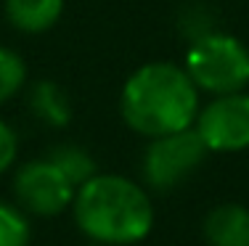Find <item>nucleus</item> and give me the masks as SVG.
Masks as SVG:
<instances>
[{
    "mask_svg": "<svg viewBox=\"0 0 249 246\" xmlns=\"http://www.w3.org/2000/svg\"><path fill=\"white\" fill-rule=\"evenodd\" d=\"M122 119L146 138L186 130L199 114V87L186 69L151 61L127 77L120 96Z\"/></svg>",
    "mask_w": 249,
    "mask_h": 246,
    "instance_id": "obj_1",
    "label": "nucleus"
},
{
    "mask_svg": "<svg viewBox=\"0 0 249 246\" xmlns=\"http://www.w3.org/2000/svg\"><path fill=\"white\" fill-rule=\"evenodd\" d=\"M77 225L104 244H135L149 236L154 209L143 188L120 175H96L74 193Z\"/></svg>",
    "mask_w": 249,
    "mask_h": 246,
    "instance_id": "obj_2",
    "label": "nucleus"
},
{
    "mask_svg": "<svg viewBox=\"0 0 249 246\" xmlns=\"http://www.w3.org/2000/svg\"><path fill=\"white\" fill-rule=\"evenodd\" d=\"M188 77L212 96L239 93L249 85V48L225 32H204L186 53Z\"/></svg>",
    "mask_w": 249,
    "mask_h": 246,
    "instance_id": "obj_3",
    "label": "nucleus"
},
{
    "mask_svg": "<svg viewBox=\"0 0 249 246\" xmlns=\"http://www.w3.org/2000/svg\"><path fill=\"white\" fill-rule=\"evenodd\" d=\"M207 146L196 127H186L178 132H167V135L151 138V146L146 148L143 156V178L151 188L167 191L175 188L178 183L196 172V167L204 162Z\"/></svg>",
    "mask_w": 249,
    "mask_h": 246,
    "instance_id": "obj_4",
    "label": "nucleus"
},
{
    "mask_svg": "<svg viewBox=\"0 0 249 246\" xmlns=\"http://www.w3.org/2000/svg\"><path fill=\"white\" fill-rule=\"evenodd\" d=\"M196 132L210 151H244L249 146V93L215 96L196 114Z\"/></svg>",
    "mask_w": 249,
    "mask_h": 246,
    "instance_id": "obj_5",
    "label": "nucleus"
},
{
    "mask_svg": "<svg viewBox=\"0 0 249 246\" xmlns=\"http://www.w3.org/2000/svg\"><path fill=\"white\" fill-rule=\"evenodd\" d=\"M16 198L21 207L40 217H53L61 209H67L74 201L77 188L69 183V178L53 164L48 156L37 162H27L16 172L14 180Z\"/></svg>",
    "mask_w": 249,
    "mask_h": 246,
    "instance_id": "obj_6",
    "label": "nucleus"
},
{
    "mask_svg": "<svg viewBox=\"0 0 249 246\" xmlns=\"http://www.w3.org/2000/svg\"><path fill=\"white\" fill-rule=\"evenodd\" d=\"M204 236L212 246H249V209L220 204L204 220Z\"/></svg>",
    "mask_w": 249,
    "mask_h": 246,
    "instance_id": "obj_7",
    "label": "nucleus"
},
{
    "mask_svg": "<svg viewBox=\"0 0 249 246\" xmlns=\"http://www.w3.org/2000/svg\"><path fill=\"white\" fill-rule=\"evenodd\" d=\"M64 0H5V16L11 27L27 34H40L61 19Z\"/></svg>",
    "mask_w": 249,
    "mask_h": 246,
    "instance_id": "obj_8",
    "label": "nucleus"
},
{
    "mask_svg": "<svg viewBox=\"0 0 249 246\" xmlns=\"http://www.w3.org/2000/svg\"><path fill=\"white\" fill-rule=\"evenodd\" d=\"M29 111L48 127H67L72 122V103L61 85L40 80L29 90Z\"/></svg>",
    "mask_w": 249,
    "mask_h": 246,
    "instance_id": "obj_9",
    "label": "nucleus"
},
{
    "mask_svg": "<svg viewBox=\"0 0 249 246\" xmlns=\"http://www.w3.org/2000/svg\"><path fill=\"white\" fill-rule=\"evenodd\" d=\"M48 159L67 175L74 188H80V185H85L90 178H96V162H93V156L88 154L85 148H80V146H72V143L56 146L48 154Z\"/></svg>",
    "mask_w": 249,
    "mask_h": 246,
    "instance_id": "obj_10",
    "label": "nucleus"
},
{
    "mask_svg": "<svg viewBox=\"0 0 249 246\" xmlns=\"http://www.w3.org/2000/svg\"><path fill=\"white\" fill-rule=\"evenodd\" d=\"M27 80V64L16 50L0 45V103L14 98Z\"/></svg>",
    "mask_w": 249,
    "mask_h": 246,
    "instance_id": "obj_11",
    "label": "nucleus"
},
{
    "mask_svg": "<svg viewBox=\"0 0 249 246\" xmlns=\"http://www.w3.org/2000/svg\"><path fill=\"white\" fill-rule=\"evenodd\" d=\"M29 225L14 207L0 204V246H27Z\"/></svg>",
    "mask_w": 249,
    "mask_h": 246,
    "instance_id": "obj_12",
    "label": "nucleus"
},
{
    "mask_svg": "<svg viewBox=\"0 0 249 246\" xmlns=\"http://www.w3.org/2000/svg\"><path fill=\"white\" fill-rule=\"evenodd\" d=\"M16 151H19V138L5 122H0V175L14 164Z\"/></svg>",
    "mask_w": 249,
    "mask_h": 246,
    "instance_id": "obj_13",
    "label": "nucleus"
}]
</instances>
